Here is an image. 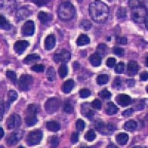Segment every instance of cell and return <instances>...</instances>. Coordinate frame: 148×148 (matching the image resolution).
I'll return each mask as SVG.
<instances>
[{
	"label": "cell",
	"mask_w": 148,
	"mask_h": 148,
	"mask_svg": "<svg viewBox=\"0 0 148 148\" xmlns=\"http://www.w3.org/2000/svg\"><path fill=\"white\" fill-rule=\"evenodd\" d=\"M89 10L92 20L98 23H104L109 16V8L101 1L92 2L90 5Z\"/></svg>",
	"instance_id": "obj_1"
},
{
	"label": "cell",
	"mask_w": 148,
	"mask_h": 148,
	"mask_svg": "<svg viewBox=\"0 0 148 148\" xmlns=\"http://www.w3.org/2000/svg\"><path fill=\"white\" fill-rule=\"evenodd\" d=\"M131 2H133L130 3L132 18L136 23H143L147 19L146 8L140 3H136V1Z\"/></svg>",
	"instance_id": "obj_2"
},
{
	"label": "cell",
	"mask_w": 148,
	"mask_h": 148,
	"mask_svg": "<svg viewBox=\"0 0 148 148\" xmlns=\"http://www.w3.org/2000/svg\"><path fill=\"white\" fill-rule=\"evenodd\" d=\"M76 13V9L73 4L70 2H63L59 5L58 9V15L61 20L69 21L73 18Z\"/></svg>",
	"instance_id": "obj_3"
},
{
	"label": "cell",
	"mask_w": 148,
	"mask_h": 148,
	"mask_svg": "<svg viewBox=\"0 0 148 148\" xmlns=\"http://www.w3.org/2000/svg\"><path fill=\"white\" fill-rule=\"evenodd\" d=\"M39 112V107L36 104H30L25 110V121L28 126H34L37 123V113Z\"/></svg>",
	"instance_id": "obj_4"
},
{
	"label": "cell",
	"mask_w": 148,
	"mask_h": 148,
	"mask_svg": "<svg viewBox=\"0 0 148 148\" xmlns=\"http://www.w3.org/2000/svg\"><path fill=\"white\" fill-rule=\"evenodd\" d=\"M43 137V133L40 130H34L28 133L26 142L29 146H35L40 143Z\"/></svg>",
	"instance_id": "obj_5"
},
{
	"label": "cell",
	"mask_w": 148,
	"mask_h": 148,
	"mask_svg": "<svg viewBox=\"0 0 148 148\" xmlns=\"http://www.w3.org/2000/svg\"><path fill=\"white\" fill-rule=\"evenodd\" d=\"M34 84V78L28 74H24L18 80V88L21 90H29Z\"/></svg>",
	"instance_id": "obj_6"
},
{
	"label": "cell",
	"mask_w": 148,
	"mask_h": 148,
	"mask_svg": "<svg viewBox=\"0 0 148 148\" xmlns=\"http://www.w3.org/2000/svg\"><path fill=\"white\" fill-rule=\"evenodd\" d=\"M60 107V100L57 97L50 98L45 104V109L49 114L53 113L59 110Z\"/></svg>",
	"instance_id": "obj_7"
},
{
	"label": "cell",
	"mask_w": 148,
	"mask_h": 148,
	"mask_svg": "<svg viewBox=\"0 0 148 148\" xmlns=\"http://www.w3.org/2000/svg\"><path fill=\"white\" fill-rule=\"evenodd\" d=\"M22 124V120H21L20 116L16 113L10 115L8 118L6 125L8 129H14V128L18 127Z\"/></svg>",
	"instance_id": "obj_8"
},
{
	"label": "cell",
	"mask_w": 148,
	"mask_h": 148,
	"mask_svg": "<svg viewBox=\"0 0 148 148\" xmlns=\"http://www.w3.org/2000/svg\"><path fill=\"white\" fill-rule=\"evenodd\" d=\"M71 53L66 50H61L60 52L56 53L53 56V60L56 63H66L71 59Z\"/></svg>",
	"instance_id": "obj_9"
},
{
	"label": "cell",
	"mask_w": 148,
	"mask_h": 148,
	"mask_svg": "<svg viewBox=\"0 0 148 148\" xmlns=\"http://www.w3.org/2000/svg\"><path fill=\"white\" fill-rule=\"evenodd\" d=\"M24 135V132L22 130H16V131L12 133L6 139V143L10 146L16 145L22 139Z\"/></svg>",
	"instance_id": "obj_10"
},
{
	"label": "cell",
	"mask_w": 148,
	"mask_h": 148,
	"mask_svg": "<svg viewBox=\"0 0 148 148\" xmlns=\"http://www.w3.org/2000/svg\"><path fill=\"white\" fill-rule=\"evenodd\" d=\"M34 22L32 20H28L25 22L22 27V34L24 36H31L34 34Z\"/></svg>",
	"instance_id": "obj_11"
},
{
	"label": "cell",
	"mask_w": 148,
	"mask_h": 148,
	"mask_svg": "<svg viewBox=\"0 0 148 148\" xmlns=\"http://www.w3.org/2000/svg\"><path fill=\"white\" fill-rule=\"evenodd\" d=\"M29 46V42L26 40H18L16 42L14 45V50L16 53H23L27 47Z\"/></svg>",
	"instance_id": "obj_12"
},
{
	"label": "cell",
	"mask_w": 148,
	"mask_h": 148,
	"mask_svg": "<svg viewBox=\"0 0 148 148\" xmlns=\"http://www.w3.org/2000/svg\"><path fill=\"white\" fill-rule=\"evenodd\" d=\"M116 101L117 104L121 105V107H127L131 104L133 100L130 96L126 94H119L116 96Z\"/></svg>",
	"instance_id": "obj_13"
},
{
	"label": "cell",
	"mask_w": 148,
	"mask_h": 148,
	"mask_svg": "<svg viewBox=\"0 0 148 148\" xmlns=\"http://www.w3.org/2000/svg\"><path fill=\"white\" fill-rule=\"evenodd\" d=\"M56 44V38L55 36L53 34H49L47 37H46L45 40V47L47 51H51L55 47Z\"/></svg>",
	"instance_id": "obj_14"
},
{
	"label": "cell",
	"mask_w": 148,
	"mask_h": 148,
	"mask_svg": "<svg viewBox=\"0 0 148 148\" xmlns=\"http://www.w3.org/2000/svg\"><path fill=\"white\" fill-rule=\"evenodd\" d=\"M138 70V63L135 61H131L130 62L127 64V74L130 76H133L136 75Z\"/></svg>",
	"instance_id": "obj_15"
},
{
	"label": "cell",
	"mask_w": 148,
	"mask_h": 148,
	"mask_svg": "<svg viewBox=\"0 0 148 148\" xmlns=\"http://www.w3.org/2000/svg\"><path fill=\"white\" fill-rule=\"evenodd\" d=\"M46 128L49 131L56 132L59 130L61 128V125L56 121H48L46 123Z\"/></svg>",
	"instance_id": "obj_16"
},
{
	"label": "cell",
	"mask_w": 148,
	"mask_h": 148,
	"mask_svg": "<svg viewBox=\"0 0 148 148\" xmlns=\"http://www.w3.org/2000/svg\"><path fill=\"white\" fill-rule=\"evenodd\" d=\"M90 62L93 67H99L101 64V57L99 54L93 53L90 56Z\"/></svg>",
	"instance_id": "obj_17"
},
{
	"label": "cell",
	"mask_w": 148,
	"mask_h": 148,
	"mask_svg": "<svg viewBox=\"0 0 148 148\" xmlns=\"http://www.w3.org/2000/svg\"><path fill=\"white\" fill-rule=\"evenodd\" d=\"M116 139L119 145L123 146V145H125L127 143L128 139H129V136L125 133H121L116 136Z\"/></svg>",
	"instance_id": "obj_18"
},
{
	"label": "cell",
	"mask_w": 148,
	"mask_h": 148,
	"mask_svg": "<svg viewBox=\"0 0 148 148\" xmlns=\"http://www.w3.org/2000/svg\"><path fill=\"white\" fill-rule=\"evenodd\" d=\"M90 42V39L88 36L86 34H81L78 37L77 40H76V44L78 46L86 45L89 44Z\"/></svg>",
	"instance_id": "obj_19"
},
{
	"label": "cell",
	"mask_w": 148,
	"mask_h": 148,
	"mask_svg": "<svg viewBox=\"0 0 148 148\" xmlns=\"http://www.w3.org/2000/svg\"><path fill=\"white\" fill-rule=\"evenodd\" d=\"M75 83L73 79H68L64 83L62 86V90L64 93H69L71 92L73 88H74Z\"/></svg>",
	"instance_id": "obj_20"
},
{
	"label": "cell",
	"mask_w": 148,
	"mask_h": 148,
	"mask_svg": "<svg viewBox=\"0 0 148 148\" xmlns=\"http://www.w3.org/2000/svg\"><path fill=\"white\" fill-rule=\"evenodd\" d=\"M51 18H52L51 14H48L47 13L44 11H40L38 14V18H39L42 24L47 23L49 21H51Z\"/></svg>",
	"instance_id": "obj_21"
},
{
	"label": "cell",
	"mask_w": 148,
	"mask_h": 148,
	"mask_svg": "<svg viewBox=\"0 0 148 148\" xmlns=\"http://www.w3.org/2000/svg\"><path fill=\"white\" fill-rule=\"evenodd\" d=\"M106 113L108 115L111 116V115L116 114L118 112V108L116 105H115L113 102H108L106 105V108H105Z\"/></svg>",
	"instance_id": "obj_22"
},
{
	"label": "cell",
	"mask_w": 148,
	"mask_h": 148,
	"mask_svg": "<svg viewBox=\"0 0 148 148\" xmlns=\"http://www.w3.org/2000/svg\"><path fill=\"white\" fill-rule=\"evenodd\" d=\"M39 59H40V56L38 54H30L24 59L23 62L25 64H30V63L35 62Z\"/></svg>",
	"instance_id": "obj_23"
},
{
	"label": "cell",
	"mask_w": 148,
	"mask_h": 148,
	"mask_svg": "<svg viewBox=\"0 0 148 148\" xmlns=\"http://www.w3.org/2000/svg\"><path fill=\"white\" fill-rule=\"evenodd\" d=\"M67 73H68V70H67V64H66V63H62L59 66V70H58V73H59V76L62 79H63V78L67 76Z\"/></svg>",
	"instance_id": "obj_24"
},
{
	"label": "cell",
	"mask_w": 148,
	"mask_h": 148,
	"mask_svg": "<svg viewBox=\"0 0 148 148\" xmlns=\"http://www.w3.org/2000/svg\"><path fill=\"white\" fill-rule=\"evenodd\" d=\"M0 27H1V29L5 30H9L10 29V23L3 16H0Z\"/></svg>",
	"instance_id": "obj_25"
},
{
	"label": "cell",
	"mask_w": 148,
	"mask_h": 148,
	"mask_svg": "<svg viewBox=\"0 0 148 148\" xmlns=\"http://www.w3.org/2000/svg\"><path fill=\"white\" fill-rule=\"evenodd\" d=\"M137 127V123L134 121V120H130V121L125 122V125H124V128L125 130H127V131H132L134 130Z\"/></svg>",
	"instance_id": "obj_26"
},
{
	"label": "cell",
	"mask_w": 148,
	"mask_h": 148,
	"mask_svg": "<svg viewBox=\"0 0 148 148\" xmlns=\"http://www.w3.org/2000/svg\"><path fill=\"white\" fill-rule=\"evenodd\" d=\"M64 111L66 113H73L74 111V107L72 103L70 101H65L64 103V107H63Z\"/></svg>",
	"instance_id": "obj_27"
},
{
	"label": "cell",
	"mask_w": 148,
	"mask_h": 148,
	"mask_svg": "<svg viewBox=\"0 0 148 148\" xmlns=\"http://www.w3.org/2000/svg\"><path fill=\"white\" fill-rule=\"evenodd\" d=\"M108 80H109V77H108V75L106 74H101L98 76L97 79H96V83L98 84H105L108 82Z\"/></svg>",
	"instance_id": "obj_28"
},
{
	"label": "cell",
	"mask_w": 148,
	"mask_h": 148,
	"mask_svg": "<svg viewBox=\"0 0 148 148\" xmlns=\"http://www.w3.org/2000/svg\"><path fill=\"white\" fill-rule=\"evenodd\" d=\"M8 105L10 107V103L14 102V101L17 99L18 98V94L17 92L14 90H10L8 93Z\"/></svg>",
	"instance_id": "obj_29"
},
{
	"label": "cell",
	"mask_w": 148,
	"mask_h": 148,
	"mask_svg": "<svg viewBox=\"0 0 148 148\" xmlns=\"http://www.w3.org/2000/svg\"><path fill=\"white\" fill-rule=\"evenodd\" d=\"M48 145L51 147H56L59 145V138L56 136H51L48 138Z\"/></svg>",
	"instance_id": "obj_30"
},
{
	"label": "cell",
	"mask_w": 148,
	"mask_h": 148,
	"mask_svg": "<svg viewBox=\"0 0 148 148\" xmlns=\"http://www.w3.org/2000/svg\"><path fill=\"white\" fill-rule=\"evenodd\" d=\"M47 79L50 82H53L56 79V72H55V70L53 67H49L48 70H47Z\"/></svg>",
	"instance_id": "obj_31"
},
{
	"label": "cell",
	"mask_w": 148,
	"mask_h": 148,
	"mask_svg": "<svg viewBox=\"0 0 148 148\" xmlns=\"http://www.w3.org/2000/svg\"><path fill=\"white\" fill-rule=\"evenodd\" d=\"M121 85H122V82H121V79L119 76H117L114 79L113 83H112V88L113 89H120L121 88Z\"/></svg>",
	"instance_id": "obj_32"
},
{
	"label": "cell",
	"mask_w": 148,
	"mask_h": 148,
	"mask_svg": "<svg viewBox=\"0 0 148 148\" xmlns=\"http://www.w3.org/2000/svg\"><path fill=\"white\" fill-rule=\"evenodd\" d=\"M92 23L88 20H82L79 25V27L84 30H88L92 27Z\"/></svg>",
	"instance_id": "obj_33"
},
{
	"label": "cell",
	"mask_w": 148,
	"mask_h": 148,
	"mask_svg": "<svg viewBox=\"0 0 148 148\" xmlns=\"http://www.w3.org/2000/svg\"><path fill=\"white\" fill-rule=\"evenodd\" d=\"M84 137H85V139L88 140V141H92L96 138V136L93 130H89L85 134Z\"/></svg>",
	"instance_id": "obj_34"
},
{
	"label": "cell",
	"mask_w": 148,
	"mask_h": 148,
	"mask_svg": "<svg viewBox=\"0 0 148 148\" xmlns=\"http://www.w3.org/2000/svg\"><path fill=\"white\" fill-rule=\"evenodd\" d=\"M6 76L14 84H16V73L14 71H8L6 72Z\"/></svg>",
	"instance_id": "obj_35"
},
{
	"label": "cell",
	"mask_w": 148,
	"mask_h": 148,
	"mask_svg": "<svg viewBox=\"0 0 148 148\" xmlns=\"http://www.w3.org/2000/svg\"><path fill=\"white\" fill-rule=\"evenodd\" d=\"M99 96L103 99H109L111 97V93L107 89H104L100 91L99 93Z\"/></svg>",
	"instance_id": "obj_36"
},
{
	"label": "cell",
	"mask_w": 148,
	"mask_h": 148,
	"mask_svg": "<svg viewBox=\"0 0 148 148\" xmlns=\"http://www.w3.org/2000/svg\"><path fill=\"white\" fill-rule=\"evenodd\" d=\"M106 49H107V47H106V45H105L100 44L97 47V53H96L99 54V55L101 57H103V56L105 55Z\"/></svg>",
	"instance_id": "obj_37"
},
{
	"label": "cell",
	"mask_w": 148,
	"mask_h": 148,
	"mask_svg": "<svg viewBox=\"0 0 148 148\" xmlns=\"http://www.w3.org/2000/svg\"><path fill=\"white\" fill-rule=\"evenodd\" d=\"M96 130H97L98 131L101 132L102 134H104V129L106 128V127H105V125H104V123L102 122V121H97L96 123Z\"/></svg>",
	"instance_id": "obj_38"
},
{
	"label": "cell",
	"mask_w": 148,
	"mask_h": 148,
	"mask_svg": "<svg viewBox=\"0 0 148 148\" xmlns=\"http://www.w3.org/2000/svg\"><path fill=\"white\" fill-rule=\"evenodd\" d=\"M84 127H85V123H84V121L82 119H78L76 123V128L77 130V131H82L84 129Z\"/></svg>",
	"instance_id": "obj_39"
},
{
	"label": "cell",
	"mask_w": 148,
	"mask_h": 148,
	"mask_svg": "<svg viewBox=\"0 0 148 148\" xmlns=\"http://www.w3.org/2000/svg\"><path fill=\"white\" fill-rule=\"evenodd\" d=\"M79 96L82 99H86L90 96V91L87 88H83L79 91Z\"/></svg>",
	"instance_id": "obj_40"
},
{
	"label": "cell",
	"mask_w": 148,
	"mask_h": 148,
	"mask_svg": "<svg viewBox=\"0 0 148 148\" xmlns=\"http://www.w3.org/2000/svg\"><path fill=\"white\" fill-rule=\"evenodd\" d=\"M117 17L119 19H124L126 18V10L124 8H119L117 10Z\"/></svg>",
	"instance_id": "obj_41"
},
{
	"label": "cell",
	"mask_w": 148,
	"mask_h": 148,
	"mask_svg": "<svg viewBox=\"0 0 148 148\" xmlns=\"http://www.w3.org/2000/svg\"><path fill=\"white\" fill-rule=\"evenodd\" d=\"M31 70L33 71H35L36 73H42L45 70V65L41 64H35L34 66H33L31 67Z\"/></svg>",
	"instance_id": "obj_42"
},
{
	"label": "cell",
	"mask_w": 148,
	"mask_h": 148,
	"mask_svg": "<svg viewBox=\"0 0 148 148\" xmlns=\"http://www.w3.org/2000/svg\"><path fill=\"white\" fill-rule=\"evenodd\" d=\"M125 70V64L122 62H120L115 67V72L117 73H121Z\"/></svg>",
	"instance_id": "obj_43"
},
{
	"label": "cell",
	"mask_w": 148,
	"mask_h": 148,
	"mask_svg": "<svg viewBox=\"0 0 148 148\" xmlns=\"http://www.w3.org/2000/svg\"><path fill=\"white\" fill-rule=\"evenodd\" d=\"M113 53L116 54L118 56H119V57H122L124 54H125V51L121 47H115L113 49Z\"/></svg>",
	"instance_id": "obj_44"
},
{
	"label": "cell",
	"mask_w": 148,
	"mask_h": 148,
	"mask_svg": "<svg viewBox=\"0 0 148 148\" xmlns=\"http://www.w3.org/2000/svg\"><path fill=\"white\" fill-rule=\"evenodd\" d=\"M91 107L93 108L94 109L100 110L101 108V102L100 100L99 99H95L94 101L91 103Z\"/></svg>",
	"instance_id": "obj_45"
},
{
	"label": "cell",
	"mask_w": 148,
	"mask_h": 148,
	"mask_svg": "<svg viewBox=\"0 0 148 148\" xmlns=\"http://www.w3.org/2000/svg\"><path fill=\"white\" fill-rule=\"evenodd\" d=\"M116 59L115 58H109L106 62V64L108 67H113L116 64Z\"/></svg>",
	"instance_id": "obj_46"
},
{
	"label": "cell",
	"mask_w": 148,
	"mask_h": 148,
	"mask_svg": "<svg viewBox=\"0 0 148 148\" xmlns=\"http://www.w3.org/2000/svg\"><path fill=\"white\" fill-rule=\"evenodd\" d=\"M71 141L73 144L76 143V142L79 141V134H78V133L74 132V133H72V135H71Z\"/></svg>",
	"instance_id": "obj_47"
},
{
	"label": "cell",
	"mask_w": 148,
	"mask_h": 148,
	"mask_svg": "<svg viewBox=\"0 0 148 148\" xmlns=\"http://www.w3.org/2000/svg\"><path fill=\"white\" fill-rule=\"evenodd\" d=\"M133 113V109L130 108V109H127L126 110L124 111V112L122 113V115L125 116V117H129V116H132Z\"/></svg>",
	"instance_id": "obj_48"
},
{
	"label": "cell",
	"mask_w": 148,
	"mask_h": 148,
	"mask_svg": "<svg viewBox=\"0 0 148 148\" xmlns=\"http://www.w3.org/2000/svg\"><path fill=\"white\" fill-rule=\"evenodd\" d=\"M116 42H118L119 44L126 45L127 43V39L125 37H119L116 39Z\"/></svg>",
	"instance_id": "obj_49"
},
{
	"label": "cell",
	"mask_w": 148,
	"mask_h": 148,
	"mask_svg": "<svg viewBox=\"0 0 148 148\" xmlns=\"http://www.w3.org/2000/svg\"><path fill=\"white\" fill-rule=\"evenodd\" d=\"M140 79H141V81L143 82H146L147 81V79H148V74L147 71H144L141 73L140 75Z\"/></svg>",
	"instance_id": "obj_50"
},
{
	"label": "cell",
	"mask_w": 148,
	"mask_h": 148,
	"mask_svg": "<svg viewBox=\"0 0 148 148\" xmlns=\"http://www.w3.org/2000/svg\"><path fill=\"white\" fill-rule=\"evenodd\" d=\"M127 84L128 85V87H133L135 84V81H134V79H127Z\"/></svg>",
	"instance_id": "obj_51"
},
{
	"label": "cell",
	"mask_w": 148,
	"mask_h": 148,
	"mask_svg": "<svg viewBox=\"0 0 148 148\" xmlns=\"http://www.w3.org/2000/svg\"><path fill=\"white\" fill-rule=\"evenodd\" d=\"M34 2L38 6H42V5H45V4H47V2H48L47 1H36V0H34Z\"/></svg>",
	"instance_id": "obj_52"
},
{
	"label": "cell",
	"mask_w": 148,
	"mask_h": 148,
	"mask_svg": "<svg viewBox=\"0 0 148 148\" xmlns=\"http://www.w3.org/2000/svg\"><path fill=\"white\" fill-rule=\"evenodd\" d=\"M4 130L2 129V127H0V138H2L4 136Z\"/></svg>",
	"instance_id": "obj_53"
}]
</instances>
